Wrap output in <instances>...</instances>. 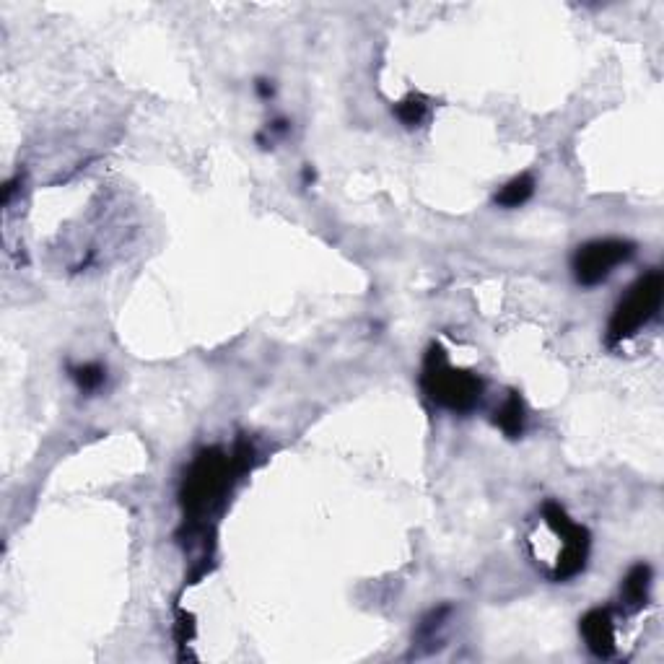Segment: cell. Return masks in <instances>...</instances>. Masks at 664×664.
Masks as SVG:
<instances>
[{"label": "cell", "instance_id": "6da1fadb", "mask_svg": "<svg viewBox=\"0 0 664 664\" xmlns=\"http://www.w3.org/2000/svg\"><path fill=\"white\" fill-rule=\"evenodd\" d=\"M247 457H252V449H237L234 457H226L221 449H205L192 462L190 473L182 486V506L192 517H203L211 509L213 501L229 491V478L239 475L247 467Z\"/></svg>", "mask_w": 664, "mask_h": 664}, {"label": "cell", "instance_id": "7a4b0ae2", "mask_svg": "<svg viewBox=\"0 0 664 664\" xmlns=\"http://www.w3.org/2000/svg\"><path fill=\"white\" fill-rule=\"evenodd\" d=\"M423 390L441 408L452 413H467L480 403L483 382L470 371L452 369L441 345H431L423 366Z\"/></svg>", "mask_w": 664, "mask_h": 664}, {"label": "cell", "instance_id": "3957f363", "mask_svg": "<svg viewBox=\"0 0 664 664\" xmlns=\"http://www.w3.org/2000/svg\"><path fill=\"white\" fill-rule=\"evenodd\" d=\"M662 296L664 278L659 270H652V273H646L644 278L633 283L631 291H628V294L620 299L618 307H615L613 320H610V327H607V343L615 345L620 343V340L636 335V332L659 312Z\"/></svg>", "mask_w": 664, "mask_h": 664}, {"label": "cell", "instance_id": "277c9868", "mask_svg": "<svg viewBox=\"0 0 664 664\" xmlns=\"http://www.w3.org/2000/svg\"><path fill=\"white\" fill-rule=\"evenodd\" d=\"M543 517L550 530L563 540V553L558 556V566L553 576H556L558 581L571 579V576H576L587 566L589 532L584 530L581 524H576L556 501H548V504L543 506Z\"/></svg>", "mask_w": 664, "mask_h": 664}, {"label": "cell", "instance_id": "5b68a950", "mask_svg": "<svg viewBox=\"0 0 664 664\" xmlns=\"http://www.w3.org/2000/svg\"><path fill=\"white\" fill-rule=\"evenodd\" d=\"M633 244L626 239H594L581 244L574 255V275L581 286H597L607 281L618 265L631 260Z\"/></svg>", "mask_w": 664, "mask_h": 664}, {"label": "cell", "instance_id": "8992f818", "mask_svg": "<svg viewBox=\"0 0 664 664\" xmlns=\"http://www.w3.org/2000/svg\"><path fill=\"white\" fill-rule=\"evenodd\" d=\"M581 636L587 641V649L600 659H610L615 654V626L610 610L594 607L581 618Z\"/></svg>", "mask_w": 664, "mask_h": 664}, {"label": "cell", "instance_id": "52a82bcc", "mask_svg": "<svg viewBox=\"0 0 664 664\" xmlns=\"http://www.w3.org/2000/svg\"><path fill=\"white\" fill-rule=\"evenodd\" d=\"M649 587H652V569L646 563H639L628 571L623 587H620V602L628 613H636L649 600Z\"/></svg>", "mask_w": 664, "mask_h": 664}, {"label": "cell", "instance_id": "ba28073f", "mask_svg": "<svg viewBox=\"0 0 664 664\" xmlns=\"http://www.w3.org/2000/svg\"><path fill=\"white\" fill-rule=\"evenodd\" d=\"M493 421H496V426L501 428V431H504L509 439H517V436L522 434V428H524L522 397H519L517 392H511V395L506 397V403L498 408V413H496V418H493Z\"/></svg>", "mask_w": 664, "mask_h": 664}, {"label": "cell", "instance_id": "9c48e42d", "mask_svg": "<svg viewBox=\"0 0 664 664\" xmlns=\"http://www.w3.org/2000/svg\"><path fill=\"white\" fill-rule=\"evenodd\" d=\"M532 195H535V179H532V174H519V177L511 179L509 185L501 187V192L496 195V203L501 205V208H519V205L527 203Z\"/></svg>", "mask_w": 664, "mask_h": 664}, {"label": "cell", "instance_id": "30bf717a", "mask_svg": "<svg viewBox=\"0 0 664 664\" xmlns=\"http://www.w3.org/2000/svg\"><path fill=\"white\" fill-rule=\"evenodd\" d=\"M426 112H428V104L423 96H408V99L397 104V109H395L397 120L403 122V125H408V128L421 125V122L426 120Z\"/></svg>", "mask_w": 664, "mask_h": 664}, {"label": "cell", "instance_id": "8fae6325", "mask_svg": "<svg viewBox=\"0 0 664 664\" xmlns=\"http://www.w3.org/2000/svg\"><path fill=\"white\" fill-rule=\"evenodd\" d=\"M71 377L76 379V384L81 387L83 392H94L96 387H102V382L107 374H104V369L99 364H83V366H78V369L71 371Z\"/></svg>", "mask_w": 664, "mask_h": 664}, {"label": "cell", "instance_id": "7c38bea8", "mask_svg": "<svg viewBox=\"0 0 664 664\" xmlns=\"http://www.w3.org/2000/svg\"><path fill=\"white\" fill-rule=\"evenodd\" d=\"M257 94L268 99V96H273V86H268V81H257Z\"/></svg>", "mask_w": 664, "mask_h": 664}]
</instances>
